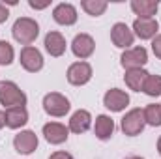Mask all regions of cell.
<instances>
[{"label": "cell", "instance_id": "cell-1", "mask_svg": "<svg viewBox=\"0 0 161 159\" xmlns=\"http://www.w3.org/2000/svg\"><path fill=\"white\" fill-rule=\"evenodd\" d=\"M11 34H13V40L17 41V43L28 47L30 43H34L36 38L40 36V25L34 19H30V17H19L13 23Z\"/></svg>", "mask_w": 161, "mask_h": 159}, {"label": "cell", "instance_id": "cell-2", "mask_svg": "<svg viewBox=\"0 0 161 159\" xmlns=\"http://www.w3.org/2000/svg\"><path fill=\"white\" fill-rule=\"evenodd\" d=\"M0 105L6 109L11 107H25L26 105V94L11 80H2L0 82Z\"/></svg>", "mask_w": 161, "mask_h": 159}, {"label": "cell", "instance_id": "cell-3", "mask_svg": "<svg viewBox=\"0 0 161 159\" xmlns=\"http://www.w3.org/2000/svg\"><path fill=\"white\" fill-rule=\"evenodd\" d=\"M71 105H69V99L58 92H51L43 97V111L49 114V116H54V118H62L69 112Z\"/></svg>", "mask_w": 161, "mask_h": 159}, {"label": "cell", "instance_id": "cell-4", "mask_svg": "<svg viewBox=\"0 0 161 159\" xmlns=\"http://www.w3.org/2000/svg\"><path fill=\"white\" fill-rule=\"evenodd\" d=\"M144 125H146V120H144V111L142 109H131L129 112H125V116L120 122L122 131L127 137H137L139 133H142Z\"/></svg>", "mask_w": 161, "mask_h": 159}, {"label": "cell", "instance_id": "cell-5", "mask_svg": "<svg viewBox=\"0 0 161 159\" xmlns=\"http://www.w3.org/2000/svg\"><path fill=\"white\" fill-rule=\"evenodd\" d=\"M148 62V51L144 47H133L124 51L120 56V64L125 71L129 69H142V66Z\"/></svg>", "mask_w": 161, "mask_h": 159}, {"label": "cell", "instance_id": "cell-6", "mask_svg": "<svg viewBox=\"0 0 161 159\" xmlns=\"http://www.w3.org/2000/svg\"><path fill=\"white\" fill-rule=\"evenodd\" d=\"M19 62H21V66L28 73H38L41 68H43V56H41L40 51L36 47H32V45L23 47L21 56H19Z\"/></svg>", "mask_w": 161, "mask_h": 159}, {"label": "cell", "instance_id": "cell-7", "mask_svg": "<svg viewBox=\"0 0 161 159\" xmlns=\"http://www.w3.org/2000/svg\"><path fill=\"white\" fill-rule=\"evenodd\" d=\"M68 82L73 86H82L92 79V66L88 62H75L68 68Z\"/></svg>", "mask_w": 161, "mask_h": 159}, {"label": "cell", "instance_id": "cell-8", "mask_svg": "<svg viewBox=\"0 0 161 159\" xmlns=\"http://www.w3.org/2000/svg\"><path fill=\"white\" fill-rule=\"evenodd\" d=\"M103 105L113 112H122L129 105V96L120 88H111L103 96Z\"/></svg>", "mask_w": 161, "mask_h": 159}, {"label": "cell", "instance_id": "cell-9", "mask_svg": "<svg viewBox=\"0 0 161 159\" xmlns=\"http://www.w3.org/2000/svg\"><path fill=\"white\" fill-rule=\"evenodd\" d=\"M111 40L114 43V47L127 51L135 41V34H133V30H129V26L125 23H116L111 28Z\"/></svg>", "mask_w": 161, "mask_h": 159}, {"label": "cell", "instance_id": "cell-10", "mask_svg": "<svg viewBox=\"0 0 161 159\" xmlns=\"http://www.w3.org/2000/svg\"><path fill=\"white\" fill-rule=\"evenodd\" d=\"M13 148H15V152L23 154V156H30L38 148V137H36V133L30 131V129L21 131L13 139Z\"/></svg>", "mask_w": 161, "mask_h": 159}, {"label": "cell", "instance_id": "cell-11", "mask_svg": "<svg viewBox=\"0 0 161 159\" xmlns=\"http://www.w3.org/2000/svg\"><path fill=\"white\" fill-rule=\"evenodd\" d=\"M94 49H96V41L92 36H88V34H77L73 41H71V51H73V54L80 58V60H84V58H90L92 54H94Z\"/></svg>", "mask_w": 161, "mask_h": 159}, {"label": "cell", "instance_id": "cell-12", "mask_svg": "<svg viewBox=\"0 0 161 159\" xmlns=\"http://www.w3.org/2000/svg\"><path fill=\"white\" fill-rule=\"evenodd\" d=\"M69 133V127H66L64 123H58V122H49L43 125V137L49 144H62L68 140V135Z\"/></svg>", "mask_w": 161, "mask_h": 159}, {"label": "cell", "instance_id": "cell-13", "mask_svg": "<svg viewBox=\"0 0 161 159\" xmlns=\"http://www.w3.org/2000/svg\"><path fill=\"white\" fill-rule=\"evenodd\" d=\"M53 19L62 26H71V25L77 23V9H75L73 4L62 2L53 9Z\"/></svg>", "mask_w": 161, "mask_h": 159}, {"label": "cell", "instance_id": "cell-14", "mask_svg": "<svg viewBox=\"0 0 161 159\" xmlns=\"http://www.w3.org/2000/svg\"><path fill=\"white\" fill-rule=\"evenodd\" d=\"M159 25L156 19H135L133 23V34L141 40H154L158 36Z\"/></svg>", "mask_w": 161, "mask_h": 159}, {"label": "cell", "instance_id": "cell-15", "mask_svg": "<svg viewBox=\"0 0 161 159\" xmlns=\"http://www.w3.org/2000/svg\"><path fill=\"white\" fill-rule=\"evenodd\" d=\"M43 45H45V51L54 58H58V56H62L66 52V40H64V36L60 32H49L45 36Z\"/></svg>", "mask_w": 161, "mask_h": 159}, {"label": "cell", "instance_id": "cell-16", "mask_svg": "<svg viewBox=\"0 0 161 159\" xmlns=\"http://www.w3.org/2000/svg\"><path fill=\"white\" fill-rule=\"evenodd\" d=\"M158 8V0H131V9L135 15H139V19H154Z\"/></svg>", "mask_w": 161, "mask_h": 159}, {"label": "cell", "instance_id": "cell-17", "mask_svg": "<svg viewBox=\"0 0 161 159\" xmlns=\"http://www.w3.org/2000/svg\"><path fill=\"white\" fill-rule=\"evenodd\" d=\"M114 133V122L111 116L107 114H99L96 118V123H94V135L99 139V140H109Z\"/></svg>", "mask_w": 161, "mask_h": 159}, {"label": "cell", "instance_id": "cell-18", "mask_svg": "<svg viewBox=\"0 0 161 159\" xmlns=\"http://www.w3.org/2000/svg\"><path fill=\"white\" fill-rule=\"evenodd\" d=\"M28 122V111L26 107H11L6 111V125L9 129H19Z\"/></svg>", "mask_w": 161, "mask_h": 159}, {"label": "cell", "instance_id": "cell-19", "mask_svg": "<svg viewBox=\"0 0 161 159\" xmlns=\"http://www.w3.org/2000/svg\"><path fill=\"white\" fill-rule=\"evenodd\" d=\"M90 123H92V116H90V112L84 111V109H79V111L73 112V116L69 118V131H73V133L80 135V133L88 131Z\"/></svg>", "mask_w": 161, "mask_h": 159}, {"label": "cell", "instance_id": "cell-20", "mask_svg": "<svg viewBox=\"0 0 161 159\" xmlns=\"http://www.w3.org/2000/svg\"><path fill=\"white\" fill-rule=\"evenodd\" d=\"M148 75H150V73L144 71V69H129V71H125L124 80H125V84H127L129 90L141 92V90L144 88V82L148 79Z\"/></svg>", "mask_w": 161, "mask_h": 159}, {"label": "cell", "instance_id": "cell-21", "mask_svg": "<svg viewBox=\"0 0 161 159\" xmlns=\"http://www.w3.org/2000/svg\"><path fill=\"white\" fill-rule=\"evenodd\" d=\"M144 111V120L148 125L152 127H159L161 125V103H150Z\"/></svg>", "mask_w": 161, "mask_h": 159}, {"label": "cell", "instance_id": "cell-22", "mask_svg": "<svg viewBox=\"0 0 161 159\" xmlns=\"http://www.w3.org/2000/svg\"><path fill=\"white\" fill-rule=\"evenodd\" d=\"M80 8H82L88 15L99 17V15H103V11L107 9V2H105V0H82V2H80Z\"/></svg>", "mask_w": 161, "mask_h": 159}, {"label": "cell", "instance_id": "cell-23", "mask_svg": "<svg viewBox=\"0 0 161 159\" xmlns=\"http://www.w3.org/2000/svg\"><path fill=\"white\" fill-rule=\"evenodd\" d=\"M142 92H144L146 96H150V97L161 96V75H148Z\"/></svg>", "mask_w": 161, "mask_h": 159}, {"label": "cell", "instance_id": "cell-24", "mask_svg": "<svg viewBox=\"0 0 161 159\" xmlns=\"http://www.w3.org/2000/svg\"><path fill=\"white\" fill-rule=\"evenodd\" d=\"M15 51L8 41H0V66H9L13 62Z\"/></svg>", "mask_w": 161, "mask_h": 159}, {"label": "cell", "instance_id": "cell-25", "mask_svg": "<svg viewBox=\"0 0 161 159\" xmlns=\"http://www.w3.org/2000/svg\"><path fill=\"white\" fill-rule=\"evenodd\" d=\"M152 51H154V54L161 58V34H158L154 40H152Z\"/></svg>", "mask_w": 161, "mask_h": 159}, {"label": "cell", "instance_id": "cell-26", "mask_svg": "<svg viewBox=\"0 0 161 159\" xmlns=\"http://www.w3.org/2000/svg\"><path fill=\"white\" fill-rule=\"evenodd\" d=\"M28 6L32 9H45L49 6V2H36V0H28Z\"/></svg>", "mask_w": 161, "mask_h": 159}, {"label": "cell", "instance_id": "cell-27", "mask_svg": "<svg viewBox=\"0 0 161 159\" xmlns=\"http://www.w3.org/2000/svg\"><path fill=\"white\" fill-rule=\"evenodd\" d=\"M49 159H73V156L68 152H54V154H51Z\"/></svg>", "mask_w": 161, "mask_h": 159}, {"label": "cell", "instance_id": "cell-28", "mask_svg": "<svg viewBox=\"0 0 161 159\" xmlns=\"http://www.w3.org/2000/svg\"><path fill=\"white\" fill-rule=\"evenodd\" d=\"M8 17H9L8 8H6L4 4H0V23H6V21H8Z\"/></svg>", "mask_w": 161, "mask_h": 159}, {"label": "cell", "instance_id": "cell-29", "mask_svg": "<svg viewBox=\"0 0 161 159\" xmlns=\"http://www.w3.org/2000/svg\"><path fill=\"white\" fill-rule=\"evenodd\" d=\"M6 125V112L4 111H0V129Z\"/></svg>", "mask_w": 161, "mask_h": 159}, {"label": "cell", "instance_id": "cell-30", "mask_svg": "<svg viewBox=\"0 0 161 159\" xmlns=\"http://www.w3.org/2000/svg\"><path fill=\"white\" fill-rule=\"evenodd\" d=\"M158 152H159V156H161V137L158 139Z\"/></svg>", "mask_w": 161, "mask_h": 159}, {"label": "cell", "instance_id": "cell-31", "mask_svg": "<svg viewBox=\"0 0 161 159\" xmlns=\"http://www.w3.org/2000/svg\"><path fill=\"white\" fill-rule=\"evenodd\" d=\"M127 159H142V157H137V156H131V157H127Z\"/></svg>", "mask_w": 161, "mask_h": 159}]
</instances>
